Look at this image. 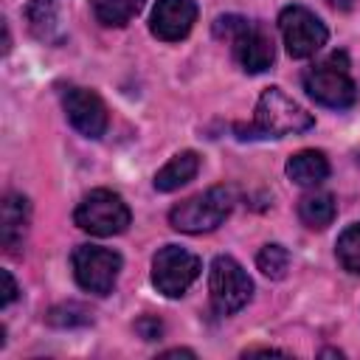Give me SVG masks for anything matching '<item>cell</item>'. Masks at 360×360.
<instances>
[{"label": "cell", "mask_w": 360, "mask_h": 360, "mask_svg": "<svg viewBox=\"0 0 360 360\" xmlns=\"http://www.w3.org/2000/svg\"><path fill=\"white\" fill-rule=\"evenodd\" d=\"M163 357H194V352H188V349H172V352H163Z\"/></svg>", "instance_id": "obj_23"}, {"label": "cell", "mask_w": 360, "mask_h": 360, "mask_svg": "<svg viewBox=\"0 0 360 360\" xmlns=\"http://www.w3.org/2000/svg\"><path fill=\"white\" fill-rule=\"evenodd\" d=\"M233 208V194L225 186H214L202 194H194L183 202H177L169 211V225L183 233H208L217 225L225 222V217Z\"/></svg>", "instance_id": "obj_4"}, {"label": "cell", "mask_w": 360, "mask_h": 360, "mask_svg": "<svg viewBox=\"0 0 360 360\" xmlns=\"http://www.w3.org/2000/svg\"><path fill=\"white\" fill-rule=\"evenodd\" d=\"M70 264H73V276L82 290H87L93 295H107V292H112V287L118 281L121 256L110 248L79 245L70 256Z\"/></svg>", "instance_id": "obj_7"}, {"label": "cell", "mask_w": 360, "mask_h": 360, "mask_svg": "<svg viewBox=\"0 0 360 360\" xmlns=\"http://www.w3.org/2000/svg\"><path fill=\"white\" fill-rule=\"evenodd\" d=\"M208 290H211V307L219 315H233L250 301L253 281H250V276L245 273V267L236 259L217 256L211 262Z\"/></svg>", "instance_id": "obj_6"}, {"label": "cell", "mask_w": 360, "mask_h": 360, "mask_svg": "<svg viewBox=\"0 0 360 360\" xmlns=\"http://www.w3.org/2000/svg\"><path fill=\"white\" fill-rule=\"evenodd\" d=\"M304 90L323 107L346 110L357 101V84L349 76V56L343 51L326 56L304 73Z\"/></svg>", "instance_id": "obj_3"}, {"label": "cell", "mask_w": 360, "mask_h": 360, "mask_svg": "<svg viewBox=\"0 0 360 360\" xmlns=\"http://www.w3.org/2000/svg\"><path fill=\"white\" fill-rule=\"evenodd\" d=\"M256 264H259V270H262L267 278H284L287 270H290V253H287L284 245H276V242H273V245H264V248L259 250Z\"/></svg>", "instance_id": "obj_19"}, {"label": "cell", "mask_w": 360, "mask_h": 360, "mask_svg": "<svg viewBox=\"0 0 360 360\" xmlns=\"http://www.w3.org/2000/svg\"><path fill=\"white\" fill-rule=\"evenodd\" d=\"M287 177L298 186H318L329 177V160L318 149H301L287 160Z\"/></svg>", "instance_id": "obj_13"}, {"label": "cell", "mask_w": 360, "mask_h": 360, "mask_svg": "<svg viewBox=\"0 0 360 360\" xmlns=\"http://www.w3.org/2000/svg\"><path fill=\"white\" fill-rule=\"evenodd\" d=\"M335 253H338V262H340L349 273H360V222L349 225V228L338 236Z\"/></svg>", "instance_id": "obj_18"}, {"label": "cell", "mask_w": 360, "mask_h": 360, "mask_svg": "<svg viewBox=\"0 0 360 360\" xmlns=\"http://www.w3.org/2000/svg\"><path fill=\"white\" fill-rule=\"evenodd\" d=\"M197 20L194 0H158L149 17V31L163 42L183 39Z\"/></svg>", "instance_id": "obj_11"}, {"label": "cell", "mask_w": 360, "mask_h": 360, "mask_svg": "<svg viewBox=\"0 0 360 360\" xmlns=\"http://www.w3.org/2000/svg\"><path fill=\"white\" fill-rule=\"evenodd\" d=\"M312 115L295 104L290 96H284L281 87H267L259 96L256 115L250 124L248 138H284V135H298L312 127Z\"/></svg>", "instance_id": "obj_2"}, {"label": "cell", "mask_w": 360, "mask_h": 360, "mask_svg": "<svg viewBox=\"0 0 360 360\" xmlns=\"http://www.w3.org/2000/svg\"><path fill=\"white\" fill-rule=\"evenodd\" d=\"M146 0H90L93 6V14L101 25H110V28H121L127 25L141 8H143Z\"/></svg>", "instance_id": "obj_16"}, {"label": "cell", "mask_w": 360, "mask_h": 360, "mask_svg": "<svg viewBox=\"0 0 360 360\" xmlns=\"http://www.w3.org/2000/svg\"><path fill=\"white\" fill-rule=\"evenodd\" d=\"M214 34L219 39L231 42L233 59L239 62V68L245 73H264L273 65V59H276L270 34L262 25H256V22L239 17V14H222V17H217Z\"/></svg>", "instance_id": "obj_1"}, {"label": "cell", "mask_w": 360, "mask_h": 360, "mask_svg": "<svg viewBox=\"0 0 360 360\" xmlns=\"http://www.w3.org/2000/svg\"><path fill=\"white\" fill-rule=\"evenodd\" d=\"M200 270L202 267L194 253H188L186 248H177V245H166L152 259V284L166 298H177L197 281Z\"/></svg>", "instance_id": "obj_8"}, {"label": "cell", "mask_w": 360, "mask_h": 360, "mask_svg": "<svg viewBox=\"0 0 360 360\" xmlns=\"http://www.w3.org/2000/svg\"><path fill=\"white\" fill-rule=\"evenodd\" d=\"M48 323H53V326H84V323H90V315L79 304H59L48 312Z\"/></svg>", "instance_id": "obj_20"}, {"label": "cell", "mask_w": 360, "mask_h": 360, "mask_svg": "<svg viewBox=\"0 0 360 360\" xmlns=\"http://www.w3.org/2000/svg\"><path fill=\"white\" fill-rule=\"evenodd\" d=\"M248 354H284V352H281V349H248L245 357H248Z\"/></svg>", "instance_id": "obj_24"}, {"label": "cell", "mask_w": 360, "mask_h": 360, "mask_svg": "<svg viewBox=\"0 0 360 360\" xmlns=\"http://www.w3.org/2000/svg\"><path fill=\"white\" fill-rule=\"evenodd\" d=\"M200 172V155L186 149V152H177L158 174H155V188L158 191H174L180 186H186L188 180H194V174Z\"/></svg>", "instance_id": "obj_14"}, {"label": "cell", "mask_w": 360, "mask_h": 360, "mask_svg": "<svg viewBox=\"0 0 360 360\" xmlns=\"http://www.w3.org/2000/svg\"><path fill=\"white\" fill-rule=\"evenodd\" d=\"M62 107L76 132L84 138H101L107 129V107L98 98V93L87 87H65L62 93Z\"/></svg>", "instance_id": "obj_10"}, {"label": "cell", "mask_w": 360, "mask_h": 360, "mask_svg": "<svg viewBox=\"0 0 360 360\" xmlns=\"http://www.w3.org/2000/svg\"><path fill=\"white\" fill-rule=\"evenodd\" d=\"M0 278H3V307H8L14 298H17V284H14V278H11V273L8 270H0Z\"/></svg>", "instance_id": "obj_22"}, {"label": "cell", "mask_w": 360, "mask_h": 360, "mask_svg": "<svg viewBox=\"0 0 360 360\" xmlns=\"http://www.w3.org/2000/svg\"><path fill=\"white\" fill-rule=\"evenodd\" d=\"M28 25L39 39H56L59 37V6L56 0H31L28 6Z\"/></svg>", "instance_id": "obj_17"}, {"label": "cell", "mask_w": 360, "mask_h": 360, "mask_svg": "<svg viewBox=\"0 0 360 360\" xmlns=\"http://www.w3.org/2000/svg\"><path fill=\"white\" fill-rule=\"evenodd\" d=\"M135 329L141 332V338H143V340H155V338L160 335V329H163V326H160V321H158V318H141V321L135 323Z\"/></svg>", "instance_id": "obj_21"}, {"label": "cell", "mask_w": 360, "mask_h": 360, "mask_svg": "<svg viewBox=\"0 0 360 360\" xmlns=\"http://www.w3.org/2000/svg\"><path fill=\"white\" fill-rule=\"evenodd\" d=\"M298 217L307 228L312 231H323L326 225H332L335 219V197L326 194V191H312V194H304L301 202H298Z\"/></svg>", "instance_id": "obj_15"}, {"label": "cell", "mask_w": 360, "mask_h": 360, "mask_svg": "<svg viewBox=\"0 0 360 360\" xmlns=\"http://www.w3.org/2000/svg\"><path fill=\"white\" fill-rule=\"evenodd\" d=\"M28 217H31V205L22 194L11 191L3 197L0 205V242L8 253H14L22 239H25V228H28Z\"/></svg>", "instance_id": "obj_12"}, {"label": "cell", "mask_w": 360, "mask_h": 360, "mask_svg": "<svg viewBox=\"0 0 360 360\" xmlns=\"http://www.w3.org/2000/svg\"><path fill=\"white\" fill-rule=\"evenodd\" d=\"M284 48L292 59H307L326 45V25L304 6H287L278 14Z\"/></svg>", "instance_id": "obj_9"}, {"label": "cell", "mask_w": 360, "mask_h": 360, "mask_svg": "<svg viewBox=\"0 0 360 360\" xmlns=\"http://www.w3.org/2000/svg\"><path fill=\"white\" fill-rule=\"evenodd\" d=\"M73 219L82 231H87L93 236H112V233L127 231L132 217H129V208L121 200V194H115L110 188H96L76 205Z\"/></svg>", "instance_id": "obj_5"}]
</instances>
